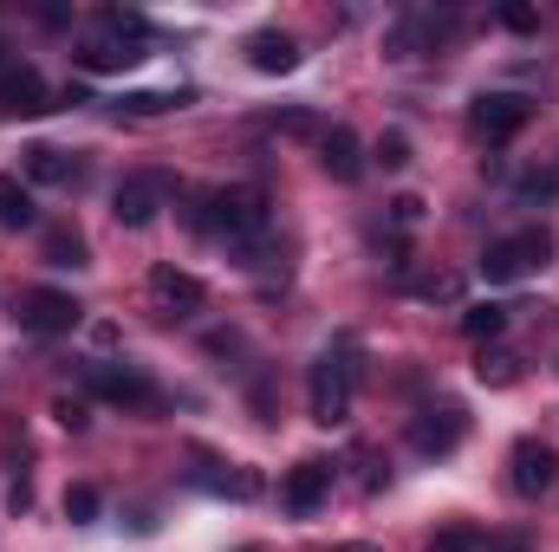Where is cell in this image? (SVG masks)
<instances>
[{
  "mask_svg": "<svg viewBox=\"0 0 559 552\" xmlns=\"http://www.w3.org/2000/svg\"><path fill=\"white\" fill-rule=\"evenodd\" d=\"M26 176H33V182H72L79 163H72L66 149H52V143H33V149H26Z\"/></svg>",
  "mask_w": 559,
  "mask_h": 552,
  "instance_id": "16",
  "label": "cell"
},
{
  "mask_svg": "<svg viewBox=\"0 0 559 552\" xmlns=\"http://www.w3.org/2000/svg\"><path fill=\"white\" fill-rule=\"evenodd\" d=\"M501 26L508 33H540V13L534 7H501Z\"/></svg>",
  "mask_w": 559,
  "mask_h": 552,
  "instance_id": "26",
  "label": "cell"
},
{
  "mask_svg": "<svg viewBox=\"0 0 559 552\" xmlns=\"http://www.w3.org/2000/svg\"><path fill=\"white\" fill-rule=\"evenodd\" d=\"M169 105H189V92H131L118 111H131V118H156V111H169Z\"/></svg>",
  "mask_w": 559,
  "mask_h": 552,
  "instance_id": "22",
  "label": "cell"
},
{
  "mask_svg": "<svg viewBox=\"0 0 559 552\" xmlns=\"http://www.w3.org/2000/svg\"><path fill=\"white\" fill-rule=\"evenodd\" d=\"M0 111H52V92L33 65H13L0 72Z\"/></svg>",
  "mask_w": 559,
  "mask_h": 552,
  "instance_id": "14",
  "label": "cell"
},
{
  "mask_svg": "<svg viewBox=\"0 0 559 552\" xmlns=\"http://www.w3.org/2000/svg\"><path fill=\"white\" fill-rule=\"evenodd\" d=\"M7 507H13V514H26V507H33V488H26V481H13V494H7Z\"/></svg>",
  "mask_w": 559,
  "mask_h": 552,
  "instance_id": "29",
  "label": "cell"
},
{
  "mask_svg": "<svg viewBox=\"0 0 559 552\" xmlns=\"http://www.w3.org/2000/svg\"><path fill=\"white\" fill-rule=\"evenodd\" d=\"M325 494H332V461H299V468L286 475V488H280V501H286L293 514H319Z\"/></svg>",
  "mask_w": 559,
  "mask_h": 552,
  "instance_id": "11",
  "label": "cell"
},
{
  "mask_svg": "<svg viewBox=\"0 0 559 552\" xmlns=\"http://www.w3.org/2000/svg\"><path fill=\"white\" fill-rule=\"evenodd\" d=\"M66 520H72V527H92V520H98V488H92V481H72V488H66Z\"/></svg>",
  "mask_w": 559,
  "mask_h": 552,
  "instance_id": "21",
  "label": "cell"
},
{
  "mask_svg": "<svg viewBox=\"0 0 559 552\" xmlns=\"http://www.w3.org/2000/svg\"><path fill=\"white\" fill-rule=\"evenodd\" d=\"M527 118H534V105L521 98V92H488V98H475V111H468V124H475V137L481 143H508L527 131Z\"/></svg>",
  "mask_w": 559,
  "mask_h": 552,
  "instance_id": "4",
  "label": "cell"
},
{
  "mask_svg": "<svg viewBox=\"0 0 559 552\" xmlns=\"http://www.w3.org/2000/svg\"><path fill=\"white\" fill-rule=\"evenodd\" d=\"M475 377H481L488 391H508V384H521V358H514V351H501V345H481Z\"/></svg>",
  "mask_w": 559,
  "mask_h": 552,
  "instance_id": "17",
  "label": "cell"
},
{
  "mask_svg": "<svg viewBox=\"0 0 559 552\" xmlns=\"http://www.w3.org/2000/svg\"><path fill=\"white\" fill-rule=\"evenodd\" d=\"M0 52H7V46H0Z\"/></svg>",
  "mask_w": 559,
  "mask_h": 552,
  "instance_id": "31",
  "label": "cell"
},
{
  "mask_svg": "<svg viewBox=\"0 0 559 552\" xmlns=\"http://www.w3.org/2000/svg\"><path fill=\"white\" fill-rule=\"evenodd\" d=\"M46 261H52V267H85V235L66 228V221L46 228Z\"/></svg>",
  "mask_w": 559,
  "mask_h": 552,
  "instance_id": "19",
  "label": "cell"
},
{
  "mask_svg": "<svg viewBox=\"0 0 559 552\" xmlns=\"http://www.w3.org/2000/svg\"><path fill=\"white\" fill-rule=\"evenodd\" d=\"M52 416H59L66 429H85V422H92V416H85V404H79V397H59V404H52Z\"/></svg>",
  "mask_w": 559,
  "mask_h": 552,
  "instance_id": "28",
  "label": "cell"
},
{
  "mask_svg": "<svg viewBox=\"0 0 559 552\" xmlns=\"http://www.w3.org/2000/svg\"><path fill=\"white\" fill-rule=\"evenodd\" d=\"M85 319V305L72 299V292H59V286H33L26 299H20V325L33 332V338H59V332H72Z\"/></svg>",
  "mask_w": 559,
  "mask_h": 552,
  "instance_id": "3",
  "label": "cell"
},
{
  "mask_svg": "<svg viewBox=\"0 0 559 552\" xmlns=\"http://www.w3.org/2000/svg\"><path fill=\"white\" fill-rule=\"evenodd\" d=\"M352 384H358V364H345V358H332V351L312 364L306 397H312V422H319V429L352 422Z\"/></svg>",
  "mask_w": 559,
  "mask_h": 552,
  "instance_id": "1",
  "label": "cell"
},
{
  "mask_svg": "<svg viewBox=\"0 0 559 552\" xmlns=\"http://www.w3.org/2000/svg\"><path fill=\"white\" fill-rule=\"evenodd\" d=\"M0 228H33V195L20 189V176H0Z\"/></svg>",
  "mask_w": 559,
  "mask_h": 552,
  "instance_id": "20",
  "label": "cell"
},
{
  "mask_svg": "<svg viewBox=\"0 0 559 552\" xmlns=\"http://www.w3.org/2000/svg\"><path fill=\"white\" fill-rule=\"evenodd\" d=\"M261 228H267V195H261V189H222V195H215V235L254 241Z\"/></svg>",
  "mask_w": 559,
  "mask_h": 552,
  "instance_id": "5",
  "label": "cell"
},
{
  "mask_svg": "<svg viewBox=\"0 0 559 552\" xmlns=\"http://www.w3.org/2000/svg\"><path fill=\"white\" fill-rule=\"evenodd\" d=\"M547 254H554V235H547V228H521V235H508V241H495V248L481 254V274L495 279V286H508V279L547 267Z\"/></svg>",
  "mask_w": 559,
  "mask_h": 552,
  "instance_id": "2",
  "label": "cell"
},
{
  "mask_svg": "<svg viewBox=\"0 0 559 552\" xmlns=\"http://www.w3.org/2000/svg\"><path fill=\"white\" fill-rule=\"evenodd\" d=\"M248 65L267 72V79L293 72V65H299V39H293V33H274V26H261V33L248 39Z\"/></svg>",
  "mask_w": 559,
  "mask_h": 552,
  "instance_id": "15",
  "label": "cell"
},
{
  "mask_svg": "<svg viewBox=\"0 0 559 552\" xmlns=\"http://www.w3.org/2000/svg\"><path fill=\"white\" fill-rule=\"evenodd\" d=\"M274 131H286V137H325L312 111H286V118H274Z\"/></svg>",
  "mask_w": 559,
  "mask_h": 552,
  "instance_id": "25",
  "label": "cell"
},
{
  "mask_svg": "<svg viewBox=\"0 0 559 552\" xmlns=\"http://www.w3.org/2000/svg\"><path fill=\"white\" fill-rule=\"evenodd\" d=\"M92 391H98L105 404H118V410H156V404H163L150 377H138V371H118V364H92Z\"/></svg>",
  "mask_w": 559,
  "mask_h": 552,
  "instance_id": "7",
  "label": "cell"
},
{
  "mask_svg": "<svg viewBox=\"0 0 559 552\" xmlns=\"http://www.w3.org/2000/svg\"><path fill=\"white\" fill-rule=\"evenodd\" d=\"M163 202H169V176L143 169V176H124V182H118L111 215H118L124 228H143V221H156V208H163Z\"/></svg>",
  "mask_w": 559,
  "mask_h": 552,
  "instance_id": "6",
  "label": "cell"
},
{
  "mask_svg": "<svg viewBox=\"0 0 559 552\" xmlns=\"http://www.w3.org/2000/svg\"><path fill=\"white\" fill-rule=\"evenodd\" d=\"M462 429H468V422H462V410H455V404L423 410L417 422H411V448H417V455H449V448L462 442Z\"/></svg>",
  "mask_w": 559,
  "mask_h": 552,
  "instance_id": "12",
  "label": "cell"
},
{
  "mask_svg": "<svg viewBox=\"0 0 559 552\" xmlns=\"http://www.w3.org/2000/svg\"><path fill=\"white\" fill-rule=\"evenodd\" d=\"M417 299H429V305H462V274H429V279H417Z\"/></svg>",
  "mask_w": 559,
  "mask_h": 552,
  "instance_id": "23",
  "label": "cell"
},
{
  "mask_svg": "<svg viewBox=\"0 0 559 552\" xmlns=\"http://www.w3.org/2000/svg\"><path fill=\"white\" fill-rule=\"evenodd\" d=\"M143 52H138V39H124V33H111V26H98L92 39H79V65L85 72H131Z\"/></svg>",
  "mask_w": 559,
  "mask_h": 552,
  "instance_id": "10",
  "label": "cell"
},
{
  "mask_svg": "<svg viewBox=\"0 0 559 552\" xmlns=\"http://www.w3.org/2000/svg\"><path fill=\"white\" fill-rule=\"evenodd\" d=\"M554 481H559V455H554V448H547V442H534V435H527V442H514V494H527V501H534V494H547Z\"/></svg>",
  "mask_w": 559,
  "mask_h": 552,
  "instance_id": "9",
  "label": "cell"
},
{
  "mask_svg": "<svg viewBox=\"0 0 559 552\" xmlns=\"http://www.w3.org/2000/svg\"><path fill=\"white\" fill-rule=\"evenodd\" d=\"M319 163H325L332 182H358V176H365V143L352 137L345 124H332V131L319 137Z\"/></svg>",
  "mask_w": 559,
  "mask_h": 552,
  "instance_id": "13",
  "label": "cell"
},
{
  "mask_svg": "<svg viewBox=\"0 0 559 552\" xmlns=\"http://www.w3.org/2000/svg\"><path fill=\"white\" fill-rule=\"evenodd\" d=\"M462 332H468L475 345H495V338L508 332V305H462Z\"/></svg>",
  "mask_w": 559,
  "mask_h": 552,
  "instance_id": "18",
  "label": "cell"
},
{
  "mask_svg": "<svg viewBox=\"0 0 559 552\" xmlns=\"http://www.w3.org/2000/svg\"><path fill=\"white\" fill-rule=\"evenodd\" d=\"M378 163H384V169H404V163H411V137H404V131H384V137H378Z\"/></svg>",
  "mask_w": 559,
  "mask_h": 552,
  "instance_id": "24",
  "label": "cell"
},
{
  "mask_svg": "<svg viewBox=\"0 0 559 552\" xmlns=\"http://www.w3.org/2000/svg\"><path fill=\"white\" fill-rule=\"evenodd\" d=\"M391 221H397V228H417V221H423V202H417V195H397V202H391Z\"/></svg>",
  "mask_w": 559,
  "mask_h": 552,
  "instance_id": "27",
  "label": "cell"
},
{
  "mask_svg": "<svg viewBox=\"0 0 559 552\" xmlns=\"http://www.w3.org/2000/svg\"><path fill=\"white\" fill-rule=\"evenodd\" d=\"M338 552H378V547H365V540H352V547H338Z\"/></svg>",
  "mask_w": 559,
  "mask_h": 552,
  "instance_id": "30",
  "label": "cell"
},
{
  "mask_svg": "<svg viewBox=\"0 0 559 552\" xmlns=\"http://www.w3.org/2000/svg\"><path fill=\"white\" fill-rule=\"evenodd\" d=\"M150 299L169 312V319H189V312H202V279L182 274V267H150Z\"/></svg>",
  "mask_w": 559,
  "mask_h": 552,
  "instance_id": "8",
  "label": "cell"
}]
</instances>
